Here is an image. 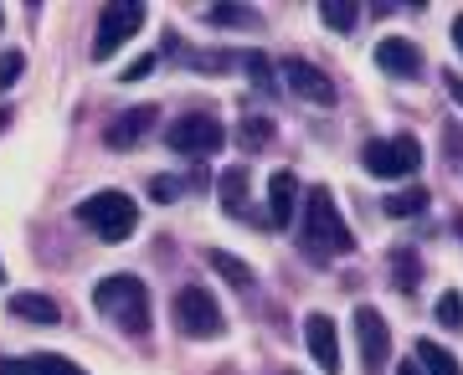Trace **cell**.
Instances as JSON below:
<instances>
[{
    "label": "cell",
    "mask_w": 463,
    "mask_h": 375,
    "mask_svg": "<svg viewBox=\"0 0 463 375\" xmlns=\"http://www.w3.org/2000/svg\"><path fill=\"white\" fill-rule=\"evenodd\" d=\"M149 196L160 201V206H170V201H181V180H170V175L149 180Z\"/></svg>",
    "instance_id": "26"
},
{
    "label": "cell",
    "mask_w": 463,
    "mask_h": 375,
    "mask_svg": "<svg viewBox=\"0 0 463 375\" xmlns=\"http://www.w3.org/2000/svg\"><path fill=\"white\" fill-rule=\"evenodd\" d=\"M0 375H88V370H78V365H72V360L52 355V350H42V355L0 360Z\"/></svg>",
    "instance_id": "14"
},
{
    "label": "cell",
    "mask_w": 463,
    "mask_h": 375,
    "mask_svg": "<svg viewBox=\"0 0 463 375\" xmlns=\"http://www.w3.org/2000/svg\"><path fill=\"white\" fill-rule=\"evenodd\" d=\"M93 309L114 319L124 334H149V288L134 273H114L93 288Z\"/></svg>",
    "instance_id": "2"
},
{
    "label": "cell",
    "mask_w": 463,
    "mask_h": 375,
    "mask_svg": "<svg viewBox=\"0 0 463 375\" xmlns=\"http://www.w3.org/2000/svg\"><path fill=\"white\" fill-rule=\"evenodd\" d=\"M397 375H422V365H412V360H407V365H397Z\"/></svg>",
    "instance_id": "31"
},
{
    "label": "cell",
    "mask_w": 463,
    "mask_h": 375,
    "mask_svg": "<svg viewBox=\"0 0 463 375\" xmlns=\"http://www.w3.org/2000/svg\"><path fill=\"white\" fill-rule=\"evenodd\" d=\"M134 32H145V5H103L99 16V36H93V57H114Z\"/></svg>",
    "instance_id": "8"
},
{
    "label": "cell",
    "mask_w": 463,
    "mask_h": 375,
    "mask_svg": "<svg viewBox=\"0 0 463 375\" xmlns=\"http://www.w3.org/2000/svg\"><path fill=\"white\" fill-rule=\"evenodd\" d=\"M149 72H155V57H149V52H145V57H134V62L124 67L118 78H124V82H139V78H149Z\"/></svg>",
    "instance_id": "27"
},
{
    "label": "cell",
    "mask_w": 463,
    "mask_h": 375,
    "mask_svg": "<svg viewBox=\"0 0 463 375\" xmlns=\"http://www.w3.org/2000/svg\"><path fill=\"white\" fill-rule=\"evenodd\" d=\"M298 242H304V252H309V258H319V262L345 258L350 247H355V237H350V227H345V216H340V206H335V196L325 191V185H315V191L304 196Z\"/></svg>",
    "instance_id": "1"
},
{
    "label": "cell",
    "mask_w": 463,
    "mask_h": 375,
    "mask_svg": "<svg viewBox=\"0 0 463 375\" xmlns=\"http://www.w3.org/2000/svg\"><path fill=\"white\" fill-rule=\"evenodd\" d=\"M386 273H392V283H397L402 294H417V283H422V258L407 252V247H397V252L386 258Z\"/></svg>",
    "instance_id": "16"
},
{
    "label": "cell",
    "mask_w": 463,
    "mask_h": 375,
    "mask_svg": "<svg viewBox=\"0 0 463 375\" xmlns=\"http://www.w3.org/2000/svg\"><path fill=\"white\" fill-rule=\"evenodd\" d=\"M206 262H212L222 277H227L232 288H242V294L252 288V267H248L242 258H232V252H222V247H216V252H206Z\"/></svg>",
    "instance_id": "18"
},
{
    "label": "cell",
    "mask_w": 463,
    "mask_h": 375,
    "mask_svg": "<svg viewBox=\"0 0 463 375\" xmlns=\"http://www.w3.org/2000/svg\"><path fill=\"white\" fill-rule=\"evenodd\" d=\"M428 211V191H402V196H386V216H422Z\"/></svg>",
    "instance_id": "21"
},
{
    "label": "cell",
    "mask_w": 463,
    "mask_h": 375,
    "mask_svg": "<svg viewBox=\"0 0 463 375\" xmlns=\"http://www.w3.org/2000/svg\"><path fill=\"white\" fill-rule=\"evenodd\" d=\"M21 72H26V52L11 47V52H0V93H11L21 82Z\"/></svg>",
    "instance_id": "22"
},
{
    "label": "cell",
    "mask_w": 463,
    "mask_h": 375,
    "mask_svg": "<svg viewBox=\"0 0 463 375\" xmlns=\"http://www.w3.org/2000/svg\"><path fill=\"white\" fill-rule=\"evenodd\" d=\"M149 129H155V108H124V114L103 129V145L109 149H134V145H145Z\"/></svg>",
    "instance_id": "12"
},
{
    "label": "cell",
    "mask_w": 463,
    "mask_h": 375,
    "mask_svg": "<svg viewBox=\"0 0 463 375\" xmlns=\"http://www.w3.org/2000/svg\"><path fill=\"white\" fill-rule=\"evenodd\" d=\"M438 324H443V329H458V324H463V298H458V294H443V298H438Z\"/></svg>",
    "instance_id": "23"
},
{
    "label": "cell",
    "mask_w": 463,
    "mask_h": 375,
    "mask_svg": "<svg viewBox=\"0 0 463 375\" xmlns=\"http://www.w3.org/2000/svg\"><path fill=\"white\" fill-rule=\"evenodd\" d=\"M453 47L463 52V16H453Z\"/></svg>",
    "instance_id": "30"
},
{
    "label": "cell",
    "mask_w": 463,
    "mask_h": 375,
    "mask_svg": "<svg viewBox=\"0 0 463 375\" xmlns=\"http://www.w3.org/2000/svg\"><path fill=\"white\" fill-rule=\"evenodd\" d=\"M361 164L371 170L376 180H397V175H412L422 164V145L417 134H397V139H371L361 149Z\"/></svg>",
    "instance_id": "5"
},
{
    "label": "cell",
    "mask_w": 463,
    "mask_h": 375,
    "mask_svg": "<svg viewBox=\"0 0 463 375\" xmlns=\"http://www.w3.org/2000/svg\"><path fill=\"white\" fill-rule=\"evenodd\" d=\"M448 93H453V103H463V78H458V72H448Z\"/></svg>",
    "instance_id": "29"
},
{
    "label": "cell",
    "mask_w": 463,
    "mask_h": 375,
    "mask_svg": "<svg viewBox=\"0 0 463 375\" xmlns=\"http://www.w3.org/2000/svg\"><path fill=\"white\" fill-rule=\"evenodd\" d=\"M304 344L325 375H340V329H335L330 314H309L304 319Z\"/></svg>",
    "instance_id": "9"
},
{
    "label": "cell",
    "mask_w": 463,
    "mask_h": 375,
    "mask_svg": "<svg viewBox=\"0 0 463 375\" xmlns=\"http://www.w3.org/2000/svg\"><path fill=\"white\" fill-rule=\"evenodd\" d=\"M5 309H11V319H26V324H57L62 319V309L47 294H16Z\"/></svg>",
    "instance_id": "15"
},
{
    "label": "cell",
    "mask_w": 463,
    "mask_h": 375,
    "mask_svg": "<svg viewBox=\"0 0 463 375\" xmlns=\"http://www.w3.org/2000/svg\"><path fill=\"white\" fill-rule=\"evenodd\" d=\"M458 231H463V216H458Z\"/></svg>",
    "instance_id": "34"
},
{
    "label": "cell",
    "mask_w": 463,
    "mask_h": 375,
    "mask_svg": "<svg viewBox=\"0 0 463 375\" xmlns=\"http://www.w3.org/2000/svg\"><path fill=\"white\" fill-rule=\"evenodd\" d=\"M78 221H83L93 237H103V242H129L134 227H139V206H134V196H124V191H99V196H88L83 206H78Z\"/></svg>",
    "instance_id": "3"
},
{
    "label": "cell",
    "mask_w": 463,
    "mask_h": 375,
    "mask_svg": "<svg viewBox=\"0 0 463 375\" xmlns=\"http://www.w3.org/2000/svg\"><path fill=\"white\" fill-rule=\"evenodd\" d=\"M206 16H212L216 26H252V11H242V5H212Z\"/></svg>",
    "instance_id": "24"
},
{
    "label": "cell",
    "mask_w": 463,
    "mask_h": 375,
    "mask_svg": "<svg viewBox=\"0 0 463 375\" xmlns=\"http://www.w3.org/2000/svg\"><path fill=\"white\" fill-rule=\"evenodd\" d=\"M248 185H252V170L248 164H232L227 175H222V185H216V191H222V206H227V211H242V206H248Z\"/></svg>",
    "instance_id": "17"
},
{
    "label": "cell",
    "mask_w": 463,
    "mask_h": 375,
    "mask_svg": "<svg viewBox=\"0 0 463 375\" xmlns=\"http://www.w3.org/2000/svg\"><path fill=\"white\" fill-rule=\"evenodd\" d=\"M417 360H422V370L428 375H463L458 360L448 355L443 344H432V340H417Z\"/></svg>",
    "instance_id": "19"
},
{
    "label": "cell",
    "mask_w": 463,
    "mask_h": 375,
    "mask_svg": "<svg viewBox=\"0 0 463 375\" xmlns=\"http://www.w3.org/2000/svg\"><path fill=\"white\" fill-rule=\"evenodd\" d=\"M355 344H361V365L365 370L371 375L386 370V360H392V324H386L371 304L355 309Z\"/></svg>",
    "instance_id": "7"
},
{
    "label": "cell",
    "mask_w": 463,
    "mask_h": 375,
    "mask_svg": "<svg viewBox=\"0 0 463 375\" xmlns=\"http://www.w3.org/2000/svg\"><path fill=\"white\" fill-rule=\"evenodd\" d=\"M5 124H11V108H0V129H5Z\"/></svg>",
    "instance_id": "32"
},
{
    "label": "cell",
    "mask_w": 463,
    "mask_h": 375,
    "mask_svg": "<svg viewBox=\"0 0 463 375\" xmlns=\"http://www.w3.org/2000/svg\"><path fill=\"white\" fill-rule=\"evenodd\" d=\"M165 145L175 155H216V149L227 145V129H222L216 114H181L165 129Z\"/></svg>",
    "instance_id": "6"
},
{
    "label": "cell",
    "mask_w": 463,
    "mask_h": 375,
    "mask_svg": "<svg viewBox=\"0 0 463 375\" xmlns=\"http://www.w3.org/2000/svg\"><path fill=\"white\" fill-rule=\"evenodd\" d=\"M443 145H448V160H463V124H448Z\"/></svg>",
    "instance_id": "28"
},
{
    "label": "cell",
    "mask_w": 463,
    "mask_h": 375,
    "mask_svg": "<svg viewBox=\"0 0 463 375\" xmlns=\"http://www.w3.org/2000/svg\"><path fill=\"white\" fill-rule=\"evenodd\" d=\"M268 134H273V124H268L263 114H252L248 124H242V149H258V145L268 139Z\"/></svg>",
    "instance_id": "25"
},
{
    "label": "cell",
    "mask_w": 463,
    "mask_h": 375,
    "mask_svg": "<svg viewBox=\"0 0 463 375\" xmlns=\"http://www.w3.org/2000/svg\"><path fill=\"white\" fill-rule=\"evenodd\" d=\"M283 82L294 88L298 98L319 103V108H330V103H335V82L325 78L315 62H304V57H283Z\"/></svg>",
    "instance_id": "10"
},
{
    "label": "cell",
    "mask_w": 463,
    "mask_h": 375,
    "mask_svg": "<svg viewBox=\"0 0 463 375\" xmlns=\"http://www.w3.org/2000/svg\"><path fill=\"white\" fill-rule=\"evenodd\" d=\"M376 67L386 78H402V82H417L422 78V47L407 42V36H386L376 47Z\"/></svg>",
    "instance_id": "11"
},
{
    "label": "cell",
    "mask_w": 463,
    "mask_h": 375,
    "mask_svg": "<svg viewBox=\"0 0 463 375\" xmlns=\"http://www.w3.org/2000/svg\"><path fill=\"white\" fill-rule=\"evenodd\" d=\"M294 206H298V180H294V170H279V175L268 180V221L273 227H288L294 221Z\"/></svg>",
    "instance_id": "13"
},
{
    "label": "cell",
    "mask_w": 463,
    "mask_h": 375,
    "mask_svg": "<svg viewBox=\"0 0 463 375\" xmlns=\"http://www.w3.org/2000/svg\"><path fill=\"white\" fill-rule=\"evenodd\" d=\"M319 16L330 32H355V21H361V5H350V0H325L319 5Z\"/></svg>",
    "instance_id": "20"
},
{
    "label": "cell",
    "mask_w": 463,
    "mask_h": 375,
    "mask_svg": "<svg viewBox=\"0 0 463 375\" xmlns=\"http://www.w3.org/2000/svg\"><path fill=\"white\" fill-rule=\"evenodd\" d=\"M0 283H5V267H0Z\"/></svg>",
    "instance_id": "33"
},
{
    "label": "cell",
    "mask_w": 463,
    "mask_h": 375,
    "mask_svg": "<svg viewBox=\"0 0 463 375\" xmlns=\"http://www.w3.org/2000/svg\"><path fill=\"white\" fill-rule=\"evenodd\" d=\"M170 319H175L185 340H216L227 329V319H222V309H216V298L206 288H181L170 298Z\"/></svg>",
    "instance_id": "4"
}]
</instances>
